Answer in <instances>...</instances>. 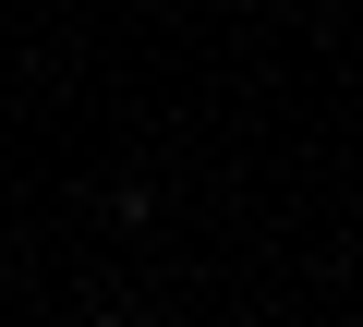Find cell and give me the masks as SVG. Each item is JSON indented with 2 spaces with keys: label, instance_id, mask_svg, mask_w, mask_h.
<instances>
[{
  "label": "cell",
  "instance_id": "obj_1",
  "mask_svg": "<svg viewBox=\"0 0 363 327\" xmlns=\"http://www.w3.org/2000/svg\"><path fill=\"white\" fill-rule=\"evenodd\" d=\"M109 327H121V315H109Z\"/></svg>",
  "mask_w": 363,
  "mask_h": 327
}]
</instances>
